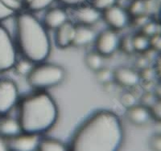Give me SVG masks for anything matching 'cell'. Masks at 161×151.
Instances as JSON below:
<instances>
[{"label": "cell", "mask_w": 161, "mask_h": 151, "mask_svg": "<svg viewBox=\"0 0 161 151\" xmlns=\"http://www.w3.org/2000/svg\"><path fill=\"white\" fill-rule=\"evenodd\" d=\"M156 100H157V98L153 94L147 93V94H145L143 97V98H142V101H143V104L142 105L147 106V107L151 108L155 104V102Z\"/></svg>", "instance_id": "obj_32"}, {"label": "cell", "mask_w": 161, "mask_h": 151, "mask_svg": "<svg viewBox=\"0 0 161 151\" xmlns=\"http://www.w3.org/2000/svg\"><path fill=\"white\" fill-rule=\"evenodd\" d=\"M120 102L123 107L129 109L137 104V99L134 93L130 92H125L121 95Z\"/></svg>", "instance_id": "obj_25"}, {"label": "cell", "mask_w": 161, "mask_h": 151, "mask_svg": "<svg viewBox=\"0 0 161 151\" xmlns=\"http://www.w3.org/2000/svg\"><path fill=\"white\" fill-rule=\"evenodd\" d=\"M102 17L106 24L113 30L123 29L129 24L130 19L127 11L117 4L103 11Z\"/></svg>", "instance_id": "obj_8"}, {"label": "cell", "mask_w": 161, "mask_h": 151, "mask_svg": "<svg viewBox=\"0 0 161 151\" xmlns=\"http://www.w3.org/2000/svg\"><path fill=\"white\" fill-rule=\"evenodd\" d=\"M69 148L62 142L55 138L40 139L37 150L41 151H64Z\"/></svg>", "instance_id": "obj_17"}, {"label": "cell", "mask_w": 161, "mask_h": 151, "mask_svg": "<svg viewBox=\"0 0 161 151\" xmlns=\"http://www.w3.org/2000/svg\"><path fill=\"white\" fill-rule=\"evenodd\" d=\"M149 147L153 150L161 151V133L153 135L149 139Z\"/></svg>", "instance_id": "obj_29"}, {"label": "cell", "mask_w": 161, "mask_h": 151, "mask_svg": "<svg viewBox=\"0 0 161 151\" xmlns=\"http://www.w3.org/2000/svg\"><path fill=\"white\" fill-rule=\"evenodd\" d=\"M140 75L128 67H119L114 70V81L126 88L137 86L140 82Z\"/></svg>", "instance_id": "obj_10"}, {"label": "cell", "mask_w": 161, "mask_h": 151, "mask_svg": "<svg viewBox=\"0 0 161 151\" xmlns=\"http://www.w3.org/2000/svg\"><path fill=\"white\" fill-rule=\"evenodd\" d=\"M15 28L18 47L24 58L38 64L49 57L51 41L47 28L31 13L18 14Z\"/></svg>", "instance_id": "obj_3"}, {"label": "cell", "mask_w": 161, "mask_h": 151, "mask_svg": "<svg viewBox=\"0 0 161 151\" xmlns=\"http://www.w3.org/2000/svg\"><path fill=\"white\" fill-rule=\"evenodd\" d=\"M16 60L15 45L9 31L0 25V74L11 69Z\"/></svg>", "instance_id": "obj_5"}, {"label": "cell", "mask_w": 161, "mask_h": 151, "mask_svg": "<svg viewBox=\"0 0 161 151\" xmlns=\"http://www.w3.org/2000/svg\"><path fill=\"white\" fill-rule=\"evenodd\" d=\"M96 73V80L102 84H106L107 83L114 81V71L110 68L103 67Z\"/></svg>", "instance_id": "obj_22"}, {"label": "cell", "mask_w": 161, "mask_h": 151, "mask_svg": "<svg viewBox=\"0 0 161 151\" xmlns=\"http://www.w3.org/2000/svg\"><path fill=\"white\" fill-rule=\"evenodd\" d=\"M75 30L76 26L69 20L59 27L56 29V45L59 48H66L71 46L74 39Z\"/></svg>", "instance_id": "obj_13"}, {"label": "cell", "mask_w": 161, "mask_h": 151, "mask_svg": "<svg viewBox=\"0 0 161 151\" xmlns=\"http://www.w3.org/2000/svg\"><path fill=\"white\" fill-rule=\"evenodd\" d=\"M94 42L96 51L104 57H108L114 54L119 48L120 38L115 30L110 28L101 31L96 36Z\"/></svg>", "instance_id": "obj_7"}, {"label": "cell", "mask_w": 161, "mask_h": 151, "mask_svg": "<svg viewBox=\"0 0 161 151\" xmlns=\"http://www.w3.org/2000/svg\"><path fill=\"white\" fill-rule=\"evenodd\" d=\"M54 0H25V3L29 10L40 11L48 8Z\"/></svg>", "instance_id": "obj_21"}, {"label": "cell", "mask_w": 161, "mask_h": 151, "mask_svg": "<svg viewBox=\"0 0 161 151\" xmlns=\"http://www.w3.org/2000/svg\"><path fill=\"white\" fill-rule=\"evenodd\" d=\"M123 128L115 113L101 109L86 119L73 133L69 149L74 151H116L123 142Z\"/></svg>", "instance_id": "obj_1"}, {"label": "cell", "mask_w": 161, "mask_h": 151, "mask_svg": "<svg viewBox=\"0 0 161 151\" xmlns=\"http://www.w3.org/2000/svg\"><path fill=\"white\" fill-rule=\"evenodd\" d=\"M15 15V12L8 9L0 1V21L8 19V18Z\"/></svg>", "instance_id": "obj_30"}, {"label": "cell", "mask_w": 161, "mask_h": 151, "mask_svg": "<svg viewBox=\"0 0 161 151\" xmlns=\"http://www.w3.org/2000/svg\"><path fill=\"white\" fill-rule=\"evenodd\" d=\"M133 45L135 51L144 52L151 47L150 38L143 33L138 34L133 36Z\"/></svg>", "instance_id": "obj_19"}, {"label": "cell", "mask_w": 161, "mask_h": 151, "mask_svg": "<svg viewBox=\"0 0 161 151\" xmlns=\"http://www.w3.org/2000/svg\"><path fill=\"white\" fill-rule=\"evenodd\" d=\"M8 150V145H7V141L4 138L0 136V151Z\"/></svg>", "instance_id": "obj_36"}, {"label": "cell", "mask_w": 161, "mask_h": 151, "mask_svg": "<svg viewBox=\"0 0 161 151\" xmlns=\"http://www.w3.org/2000/svg\"><path fill=\"white\" fill-rule=\"evenodd\" d=\"M65 70L63 67L53 63H38L27 76L28 84L38 90L55 87L64 81Z\"/></svg>", "instance_id": "obj_4"}, {"label": "cell", "mask_w": 161, "mask_h": 151, "mask_svg": "<svg viewBox=\"0 0 161 151\" xmlns=\"http://www.w3.org/2000/svg\"><path fill=\"white\" fill-rule=\"evenodd\" d=\"M0 1L8 9L14 11L15 13L19 11L23 6L22 2L20 0H0Z\"/></svg>", "instance_id": "obj_27"}, {"label": "cell", "mask_w": 161, "mask_h": 151, "mask_svg": "<svg viewBox=\"0 0 161 151\" xmlns=\"http://www.w3.org/2000/svg\"><path fill=\"white\" fill-rule=\"evenodd\" d=\"M156 27L155 24H147L144 26L143 27V34L146 35L147 36H153V35H156Z\"/></svg>", "instance_id": "obj_34"}, {"label": "cell", "mask_w": 161, "mask_h": 151, "mask_svg": "<svg viewBox=\"0 0 161 151\" xmlns=\"http://www.w3.org/2000/svg\"><path fill=\"white\" fill-rule=\"evenodd\" d=\"M40 135L21 133L15 137L6 139L8 148L13 151H32L38 148Z\"/></svg>", "instance_id": "obj_9"}, {"label": "cell", "mask_w": 161, "mask_h": 151, "mask_svg": "<svg viewBox=\"0 0 161 151\" xmlns=\"http://www.w3.org/2000/svg\"><path fill=\"white\" fill-rule=\"evenodd\" d=\"M151 113L153 118L161 122V98H158L155 104L150 108Z\"/></svg>", "instance_id": "obj_28"}, {"label": "cell", "mask_w": 161, "mask_h": 151, "mask_svg": "<svg viewBox=\"0 0 161 151\" xmlns=\"http://www.w3.org/2000/svg\"><path fill=\"white\" fill-rule=\"evenodd\" d=\"M155 73L157 75L158 78L161 82V55L156 60V67H155Z\"/></svg>", "instance_id": "obj_35"}, {"label": "cell", "mask_w": 161, "mask_h": 151, "mask_svg": "<svg viewBox=\"0 0 161 151\" xmlns=\"http://www.w3.org/2000/svg\"><path fill=\"white\" fill-rule=\"evenodd\" d=\"M117 3V0H91V5L93 8L103 12Z\"/></svg>", "instance_id": "obj_26"}, {"label": "cell", "mask_w": 161, "mask_h": 151, "mask_svg": "<svg viewBox=\"0 0 161 151\" xmlns=\"http://www.w3.org/2000/svg\"><path fill=\"white\" fill-rule=\"evenodd\" d=\"M19 99V89L11 79L0 80V116H6L15 107Z\"/></svg>", "instance_id": "obj_6"}, {"label": "cell", "mask_w": 161, "mask_h": 151, "mask_svg": "<svg viewBox=\"0 0 161 151\" xmlns=\"http://www.w3.org/2000/svg\"><path fill=\"white\" fill-rule=\"evenodd\" d=\"M21 133H22V129L18 120L5 116L0 119V136L1 137L8 139Z\"/></svg>", "instance_id": "obj_16"}, {"label": "cell", "mask_w": 161, "mask_h": 151, "mask_svg": "<svg viewBox=\"0 0 161 151\" xmlns=\"http://www.w3.org/2000/svg\"><path fill=\"white\" fill-rule=\"evenodd\" d=\"M57 119V103L44 90L28 95L20 101L18 121L22 133L43 134L55 126Z\"/></svg>", "instance_id": "obj_2"}, {"label": "cell", "mask_w": 161, "mask_h": 151, "mask_svg": "<svg viewBox=\"0 0 161 151\" xmlns=\"http://www.w3.org/2000/svg\"><path fill=\"white\" fill-rule=\"evenodd\" d=\"M59 2L61 3L63 5L70 7V8H76L78 6L83 5L89 0H58Z\"/></svg>", "instance_id": "obj_31"}, {"label": "cell", "mask_w": 161, "mask_h": 151, "mask_svg": "<svg viewBox=\"0 0 161 151\" xmlns=\"http://www.w3.org/2000/svg\"><path fill=\"white\" fill-rule=\"evenodd\" d=\"M145 9V4L142 0H134L131 1L128 7L129 15L135 17H139L142 15Z\"/></svg>", "instance_id": "obj_23"}, {"label": "cell", "mask_w": 161, "mask_h": 151, "mask_svg": "<svg viewBox=\"0 0 161 151\" xmlns=\"http://www.w3.org/2000/svg\"><path fill=\"white\" fill-rule=\"evenodd\" d=\"M96 33L89 26H76L75 35L72 45L75 47H84L94 42Z\"/></svg>", "instance_id": "obj_15"}, {"label": "cell", "mask_w": 161, "mask_h": 151, "mask_svg": "<svg viewBox=\"0 0 161 151\" xmlns=\"http://www.w3.org/2000/svg\"><path fill=\"white\" fill-rule=\"evenodd\" d=\"M119 48H121V50L126 54H130L131 52L135 51L133 45V36L125 35L123 38L120 39Z\"/></svg>", "instance_id": "obj_24"}, {"label": "cell", "mask_w": 161, "mask_h": 151, "mask_svg": "<svg viewBox=\"0 0 161 151\" xmlns=\"http://www.w3.org/2000/svg\"><path fill=\"white\" fill-rule=\"evenodd\" d=\"M34 64L32 61L29 60L27 58L21 59L19 60H16L15 65H14V68H15V73L19 76H25L27 77L32 68L34 67Z\"/></svg>", "instance_id": "obj_20"}, {"label": "cell", "mask_w": 161, "mask_h": 151, "mask_svg": "<svg viewBox=\"0 0 161 151\" xmlns=\"http://www.w3.org/2000/svg\"><path fill=\"white\" fill-rule=\"evenodd\" d=\"M74 18L80 25L90 26L97 24L102 17V12L94 8L92 5H80L76 7Z\"/></svg>", "instance_id": "obj_11"}, {"label": "cell", "mask_w": 161, "mask_h": 151, "mask_svg": "<svg viewBox=\"0 0 161 151\" xmlns=\"http://www.w3.org/2000/svg\"><path fill=\"white\" fill-rule=\"evenodd\" d=\"M126 115L130 123L139 126L147 125L152 117L150 108L137 104L126 109Z\"/></svg>", "instance_id": "obj_12"}, {"label": "cell", "mask_w": 161, "mask_h": 151, "mask_svg": "<svg viewBox=\"0 0 161 151\" xmlns=\"http://www.w3.org/2000/svg\"><path fill=\"white\" fill-rule=\"evenodd\" d=\"M85 64L88 68L97 72L104 67V57L96 51H90L85 56Z\"/></svg>", "instance_id": "obj_18"}, {"label": "cell", "mask_w": 161, "mask_h": 151, "mask_svg": "<svg viewBox=\"0 0 161 151\" xmlns=\"http://www.w3.org/2000/svg\"><path fill=\"white\" fill-rule=\"evenodd\" d=\"M68 14L63 8H52L48 10L44 15V26L48 29L56 30L68 21Z\"/></svg>", "instance_id": "obj_14"}, {"label": "cell", "mask_w": 161, "mask_h": 151, "mask_svg": "<svg viewBox=\"0 0 161 151\" xmlns=\"http://www.w3.org/2000/svg\"><path fill=\"white\" fill-rule=\"evenodd\" d=\"M151 40V47H153L157 51L161 52V35H155L152 36Z\"/></svg>", "instance_id": "obj_33"}]
</instances>
